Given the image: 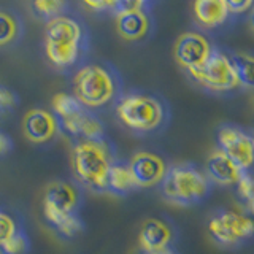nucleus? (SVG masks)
I'll return each instance as SVG.
<instances>
[{
	"label": "nucleus",
	"mask_w": 254,
	"mask_h": 254,
	"mask_svg": "<svg viewBox=\"0 0 254 254\" xmlns=\"http://www.w3.org/2000/svg\"><path fill=\"white\" fill-rule=\"evenodd\" d=\"M91 48L86 22L75 14H64L45 29V54L48 62L61 73H73L86 62Z\"/></svg>",
	"instance_id": "nucleus-1"
},
{
	"label": "nucleus",
	"mask_w": 254,
	"mask_h": 254,
	"mask_svg": "<svg viewBox=\"0 0 254 254\" xmlns=\"http://www.w3.org/2000/svg\"><path fill=\"white\" fill-rule=\"evenodd\" d=\"M113 110L119 126L135 137L162 133L172 118L170 107L162 95L141 89L124 91Z\"/></svg>",
	"instance_id": "nucleus-2"
},
{
	"label": "nucleus",
	"mask_w": 254,
	"mask_h": 254,
	"mask_svg": "<svg viewBox=\"0 0 254 254\" xmlns=\"http://www.w3.org/2000/svg\"><path fill=\"white\" fill-rule=\"evenodd\" d=\"M71 94L83 107L95 113L115 108L124 94L123 75L111 62L86 61L71 73Z\"/></svg>",
	"instance_id": "nucleus-3"
},
{
	"label": "nucleus",
	"mask_w": 254,
	"mask_h": 254,
	"mask_svg": "<svg viewBox=\"0 0 254 254\" xmlns=\"http://www.w3.org/2000/svg\"><path fill=\"white\" fill-rule=\"evenodd\" d=\"M116 159V148L108 137L73 141L70 153L73 180L91 192L107 194L108 173Z\"/></svg>",
	"instance_id": "nucleus-4"
},
{
	"label": "nucleus",
	"mask_w": 254,
	"mask_h": 254,
	"mask_svg": "<svg viewBox=\"0 0 254 254\" xmlns=\"http://www.w3.org/2000/svg\"><path fill=\"white\" fill-rule=\"evenodd\" d=\"M159 188L165 202L177 206H192L210 197L213 185L203 169L192 162H181L169 165Z\"/></svg>",
	"instance_id": "nucleus-5"
},
{
	"label": "nucleus",
	"mask_w": 254,
	"mask_h": 254,
	"mask_svg": "<svg viewBox=\"0 0 254 254\" xmlns=\"http://www.w3.org/2000/svg\"><path fill=\"white\" fill-rule=\"evenodd\" d=\"M83 188L75 180H56L43 194V218L53 230L64 221L81 214L84 205Z\"/></svg>",
	"instance_id": "nucleus-6"
},
{
	"label": "nucleus",
	"mask_w": 254,
	"mask_h": 254,
	"mask_svg": "<svg viewBox=\"0 0 254 254\" xmlns=\"http://www.w3.org/2000/svg\"><path fill=\"white\" fill-rule=\"evenodd\" d=\"M206 230L219 248L235 250L254 238V216L243 210L221 208L210 216Z\"/></svg>",
	"instance_id": "nucleus-7"
},
{
	"label": "nucleus",
	"mask_w": 254,
	"mask_h": 254,
	"mask_svg": "<svg viewBox=\"0 0 254 254\" xmlns=\"http://www.w3.org/2000/svg\"><path fill=\"white\" fill-rule=\"evenodd\" d=\"M194 83L211 94L224 95L242 89L230 54L214 48L203 65L188 73Z\"/></svg>",
	"instance_id": "nucleus-8"
},
{
	"label": "nucleus",
	"mask_w": 254,
	"mask_h": 254,
	"mask_svg": "<svg viewBox=\"0 0 254 254\" xmlns=\"http://www.w3.org/2000/svg\"><path fill=\"white\" fill-rule=\"evenodd\" d=\"M216 148L245 173H254V130L226 123L216 130Z\"/></svg>",
	"instance_id": "nucleus-9"
},
{
	"label": "nucleus",
	"mask_w": 254,
	"mask_h": 254,
	"mask_svg": "<svg viewBox=\"0 0 254 254\" xmlns=\"http://www.w3.org/2000/svg\"><path fill=\"white\" fill-rule=\"evenodd\" d=\"M213 50L214 46L210 43V40L200 32H185L175 43L173 54L178 65L185 68L186 73H190L203 65Z\"/></svg>",
	"instance_id": "nucleus-10"
},
{
	"label": "nucleus",
	"mask_w": 254,
	"mask_h": 254,
	"mask_svg": "<svg viewBox=\"0 0 254 254\" xmlns=\"http://www.w3.org/2000/svg\"><path fill=\"white\" fill-rule=\"evenodd\" d=\"M61 133L67 135L71 141L78 140H100L105 138V124L99 115L86 107H79L75 113L59 119Z\"/></svg>",
	"instance_id": "nucleus-11"
},
{
	"label": "nucleus",
	"mask_w": 254,
	"mask_h": 254,
	"mask_svg": "<svg viewBox=\"0 0 254 254\" xmlns=\"http://www.w3.org/2000/svg\"><path fill=\"white\" fill-rule=\"evenodd\" d=\"M22 130L26 138L34 145H51L61 135L58 118L51 110L34 108L26 113L22 119Z\"/></svg>",
	"instance_id": "nucleus-12"
},
{
	"label": "nucleus",
	"mask_w": 254,
	"mask_h": 254,
	"mask_svg": "<svg viewBox=\"0 0 254 254\" xmlns=\"http://www.w3.org/2000/svg\"><path fill=\"white\" fill-rule=\"evenodd\" d=\"M129 167L138 189L161 186L165 173L169 170L165 159L156 153H151V151L135 153L129 161Z\"/></svg>",
	"instance_id": "nucleus-13"
},
{
	"label": "nucleus",
	"mask_w": 254,
	"mask_h": 254,
	"mask_svg": "<svg viewBox=\"0 0 254 254\" xmlns=\"http://www.w3.org/2000/svg\"><path fill=\"white\" fill-rule=\"evenodd\" d=\"M177 229L165 218H148L140 227L138 243L141 253H154L173 248Z\"/></svg>",
	"instance_id": "nucleus-14"
},
{
	"label": "nucleus",
	"mask_w": 254,
	"mask_h": 254,
	"mask_svg": "<svg viewBox=\"0 0 254 254\" xmlns=\"http://www.w3.org/2000/svg\"><path fill=\"white\" fill-rule=\"evenodd\" d=\"M116 29L126 42L141 43L153 35L154 19L149 10H138L116 16Z\"/></svg>",
	"instance_id": "nucleus-15"
},
{
	"label": "nucleus",
	"mask_w": 254,
	"mask_h": 254,
	"mask_svg": "<svg viewBox=\"0 0 254 254\" xmlns=\"http://www.w3.org/2000/svg\"><path fill=\"white\" fill-rule=\"evenodd\" d=\"M203 172L211 181V185L224 186V188H235V185L245 175V172L234 161H230V159L218 148L206 157Z\"/></svg>",
	"instance_id": "nucleus-16"
},
{
	"label": "nucleus",
	"mask_w": 254,
	"mask_h": 254,
	"mask_svg": "<svg viewBox=\"0 0 254 254\" xmlns=\"http://www.w3.org/2000/svg\"><path fill=\"white\" fill-rule=\"evenodd\" d=\"M192 14L197 24L203 29H216L230 16L224 0H194Z\"/></svg>",
	"instance_id": "nucleus-17"
},
{
	"label": "nucleus",
	"mask_w": 254,
	"mask_h": 254,
	"mask_svg": "<svg viewBox=\"0 0 254 254\" xmlns=\"http://www.w3.org/2000/svg\"><path fill=\"white\" fill-rule=\"evenodd\" d=\"M137 185L132 177L129 161H121L116 159L115 164L111 165L107 181V194H113L118 197H127L133 190H137Z\"/></svg>",
	"instance_id": "nucleus-18"
},
{
	"label": "nucleus",
	"mask_w": 254,
	"mask_h": 254,
	"mask_svg": "<svg viewBox=\"0 0 254 254\" xmlns=\"http://www.w3.org/2000/svg\"><path fill=\"white\" fill-rule=\"evenodd\" d=\"M24 37V21L10 8H0V48H11Z\"/></svg>",
	"instance_id": "nucleus-19"
},
{
	"label": "nucleus",
	"mask_w": 254,
	"mask_h": 254,
	"mask_svg": "<svg viewBox=\"0 0 254 254\" xmlns=\"http://www.w3.org/2000/svg\"><path fill=\"white\" fill-rule=\"evenodd\" d=\"M30 10L35 18L50 22L71 13V0H30Z\"/></svg>",
	"instance_id": "nucleus-20"
},
{
	"label": "nucleus",
	"mask_w": 254,
	"mask_h": 254,
	"mask_svg": "<svg viewBox=\"0 0 254 254\" xmlns=\"http://www.w3.org/2000/svg\"><path fill=\"white\" fill-rule=\"evenodd\" d=\"M242 89H254V54L235 53L230 54Z\"/></svg>",
	"instance_id": "nucleus-21"
},
{
	"label": "nucleus",
	"mask_w": 254,
	"mask_h": 254,
	"mask_svg": "<svg viewBox=\"0 0 254 254\" xmlns=\"http://www.w3.org/2000/svg\"><path fill=\"white\" fill-rule=\"evenodd\" d=\"M235 194L238 203L243 206V211L254 216V173L243 175L235 185Z\"/></svg>",
	"instance_id": "nucleus-22"
},
{
	"label": "nucleus",
	"mask_w": 254,
	"mask_h": 254,
	"mask_svg": "<svg viewBox=\"0 0 254 254\" xmlns=\"http://www.w3.org/2000/svg\"><path fill=\"white\" fill-rule=\"evenodd\" d=\"M32 250L30 237L24 229H19L6 242L0 245V254H29Z\"/></svg>",
	"instance_id": "nucleus-23"
},
{
	"label": "nucleus",
	"mask_w": 254,
	"mask_h": 254,
	"mask_svg": "<svg viewBox=\"0 0 254 254\" xmlns=\"http://www.w3.org/2000/svg\"><path fill=\"white\" fill-rule=\"evenodd\" d=\"M84 227L86 226H84L81 214H78V216L68 218L67 221H64L61 226L54 229V234L59 238H62V240H73L75 237H78L83 232Z\"/></svg>",
	"instance_id": "nucleus-24"
},
{
	"label": "nucleus",
	"mask_w": 254,
	"mask_h": 254,
	"mask_svg": "<svg viewBox=\"0 0 254 254\" xmlns=\"http://www.w3.org/2000/svg\"><path fill=\"white\" fill-rule=\"evenodd\" d=\"M19 229H22L19 219L0 206V245L14 235Z\"/></svg>",
	"instance_id": "nucleus-25"
},
{
	"label": "nucleus",
	"mask_w": 254,
	"mask_h": 254,
	"mask_svg": "<svg viewBox=\"0 0 254 254\" xmlns=\"http://www.w3.org/2000/svg\"><path fill=\"white\" fill-rule=\"evenodd\" d=\"M19 102H21V99H19L18 92L5 84H0V116L14 111L18 108Z\"/></svg>",
	"instance_id": "nucleus-26"
},
{
	"label": "nucleus",
	"mask_w": 254,
	"mask_h": 254,
	"mask_svg": "<svg viewBox=\"0 0 254 254\" xmlns=\"http://www.w3.org/2000/svg\"><path fill=\"white\" fill-rule=\"evenodd\" d=\"M83 5L92 13H111L116 14L119 0H81Z\"/></svg>",
	"instance_id": "nucleus-27"
},
{
	"label": "nucleus",
	"mask_w": 254,
	"mask_h": 254,
	"mask_svg": "<svg viewBox=\"0 0 254 254\" xmlns=\"http://www.w3.org/2000/svg\"><path fill=\"white\" fill-rule=\"evenodd\" d=\"M224 2L229 8V11L234 14L250 11L254 5V0H224Z\"/></svg>",
	"instance_id": "nucleus-28"
},
{
	"label": "nucleus",
	"mask_w": 254,
	"mask_h": 254,
	"mask_svg": "<svg viewBox=\"0 0 254 254\" xmlns=\"http://www.w3.org/2000/svg\"><path fill=\"white\" fill-rule=\"evenodd\" d=\"M13 148H14L13 138L6 132H3L2 129H0V161L10 156Z\"/></svg>",
	"instance_id": "nucleus-29"
},
{
	"label": "nucleus",
	"mask_w": 254,
	"mask_h": 254,
	"mask_svg": "<svg viewBox=\"0 0 254 254\" xmlns=\"http://www.w3.org/2000/svg\"><path fill=\"white\" fill-rule=\"evenodd\" d=\"M141 254H178L175 251V248H169V250H162V251H154V253H141Z\"/></svg>",
	"instance_id": "nucleus-30"
},
{
	"label": "nucleus",
	"mask_w": 254,
	"mask_h": 254,
	"mask_svg": "<svg viewBox=\"0 0 254 254\" xmlns=\"http://www.w3.org/2000/svg\"><path fill=\"white\" fill-rule=\"evenodd\" d=\"M250 29H251V32L254 34V8H253L251 13H250Z\"/></svg>",
	"instance_id": "nucleus-31"
},
{
	"label": "nucleus",
	"mask_w": 254,
	"mask_h": 254,
	"mask_svg": "<svg viewBox=\"0 0 254 254\" xmlns=\"http://www.w3.org/2000/svg\"><path fill=\"white\" fill-rule=\"evenodd\" d=\"M145 2H146V3H149V5H151V3H153V2H154V0H145Z\"/></svg>",
	"instance_id": "nucleus-32"
}]
</instances>
